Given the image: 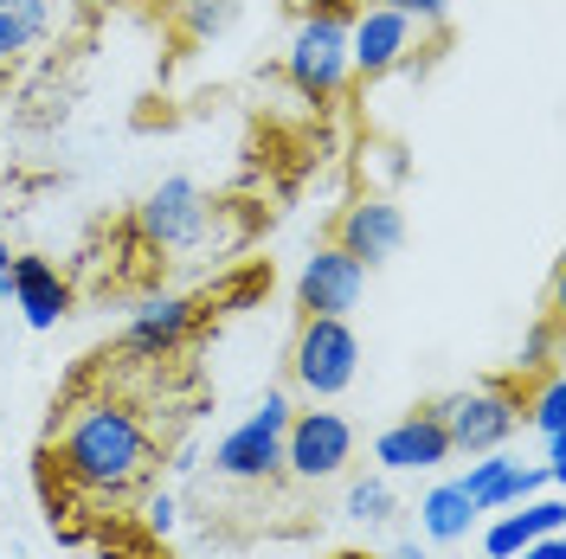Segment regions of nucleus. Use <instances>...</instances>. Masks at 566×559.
<instances>
[{
	"label": "nucleus",
	"mask_w": 566,
	"mask_h": 559,
	"mask_svg": "<svg viewBox=\"0 0 566 559\" xmlns=\"http://www.w3.org/2000/svg\"><path fill=\"white\" fill-rule=\"evenodd\" d=\"M348 456H354V424L342 412H290V424H283V470L290 476L322 483Z\"/></svg>",
	"instance_id": "obj_8"
},
{
	"label": "nucleus",
	"mask_w": 566,
	"mask_h": 559,
	"mask_svg": "<svg viewBox=\"0 0 566 559\" xmlns=\"http://www.w3.org/2000/svg\"><path fill=\"white\" fill-rule=\"evenodd\" d=\"M367 289V264H354L342 245H316L296 271V309L303 315H354Z\"/></svg>",
	"instance_id": "obj_9"
},
{
	"label": "nucleus",
	"mask_w": 566,
	"mask_h": 559,
	"mask_svg": "<svg viewBox=\"0 0 566 559\" xmlns=\"http://www.w3.org/2000/svg\"><path fill=\"white\" fill-rule=\"evenodd\" d=\"M342 515H348V521H367V527L387 521V515H392V483H387V476H354Z\"/></svg>",
	"instance_id": "obj_18"
},
{
	"label": "nucleus",
	"mask_w": 566,
	"mask_h": 559,
	"mask_svg": "<svg viewBox=\"0 0 566 559\" xmlns=\"http://www.w3.org/2000/svg\"><path fill=\"white\" fill-rule=\"evenodd\" d=\"M52 33V0H0V65Z\"/></svg>",
	"instance_id": "obj_16"
},
{
	"label": "nucleus",
	"mask_w": 566,
	"mask_h": 559,
	"mask_svg": "<svg viewBox=\"0 0 566 559\" xmlns=\"http://www.w3.org/2000/svg\"><path fill=\"white\" fill-rule=\"evenodd\" d=\"M283 77L316 104L348 91L354 65H348V13L342 7H316V13L296 20V33L283 45Z\"/></svg>",
	"instance_id": "obj_2"
},
{
	"label": "nucleus",
	"mask_w": 566,
	"mask_h": 559,
	"mask_svg": "<svg viewBox=\"0 0 566 559\" xmlns=\"http://www.w3.org/2000/svg\"><path fill=\"white\" fill-rule=\"evenodd\" d=\"M392 559H424V547H419V540H399V547H392Z\"/></svg>",
	"instance_id": "obj_25"
},
{
	"label": "nucleus",
	"mask_w": 566,
	"mask_h": 559,
	"mask_svg": "<svg viewBox=\"0 0 566 559\" xmlns=\"http://www.w3.org/2000/svg\"><path fill=\"white\" fill-rule=\"evenodd\" d=\"M515 508H522V515H502V508H495V521L483 527V553H490V559H515L528 540L560 534V527H566V502H560V495H541V502L528 495V502H515Z\"/></svg>",
	"instance_id": "obj_15"
},
{
	"label": "nucleus",
	"mask_w": 566,
	"mask_h": 559,
	"mask_svg": "<svg viewBox=\"0 0 566 559\" xmlns=\"http://www.w3.org/2000/svg\"><path fill=\"white\" fill-rule=\"evenodd\" d=\"M59 463H65L71 483L84 489H129L148 476L155 444H148V424L116 405V399H84L71 405L65 431H59Z\"/></svg>",
	"instance_id": "obj_1"
},
{
	"label": "nucleus",
	"mask_w": 566,
	"mask_h": 559,
	"mask_svg": "<svg viewBox=\"0 0 566 559\" xmlns=\"http://www.w3.org/2000/svg\"><path fill=\"white\" fill-rule=\"evenodd\" d=\"M136 225H142V239L155 251H200L207 245V225H212V207H207V193L193 187L187 175H168L148 200L136 207Z\"/></svg>",
	"instance_id": "obj_6"
},
{
	"label": "nucleus",
	"mask_w": 566,
	"mask_h": 559,
	"mask_svg": "<svg viewBox=\"0 0 566 559\" xmlns=\"http://www.w3.org/2000/svg\"><path fill=\"white\" fill-rule=\"evenodd\" d=\"M424 27L419 20H406L399 7H387V0H367L360 13H348V65L354 77H387V71H399L412 52H419Z\"/></svg>",
	"instance_id": "obj_7"
},
{
	"label": "nucleus",
	"mask_w": 566,
	"mask_h": 559,
	"mask_svg": "<svg viewBox=\"0 0 566 559\" xmlns=\"http://www.w3.org/2000/svg\"><path fill=\"white\" fill-rule=\"evenodd\" d=\"M232 20H239L232 0H180V27H187V39H219Z\"/></svg>",
	"instance_id": "obj_19"
},
{
	"label": "nucleus",
	"mask_w": 566,
	"mask_h": 559,
	"mask_svg": "<svg viewBox=\"0 0 566 559\" xmlns=\"http://www.w3.org/2000/svg\"><path fill=\"white\" fill-rule=\"evenodd\" d=\"M175 521H180L175 495H155V502H148V527H155V534H175Z\"/></svg>",
	"instance_id": "obj_21"
},
{
	"label": "nucleus",
	"mask_w": 566,
	"mask_h": 559,
	"mask_svg": "<svg viewBox=\"0 0 566 559\" xmlns=\"http://www.w3.org/2000/svg\"><path fill=\"white\" fill-rule=\"evenodd\" d=\"M515 559H566V547H560V534H541V540H528Z\"/></svg>",
	"instance_id": "obj_23"
},
{
	"label": "nucleus",
	"mask_w": 566,
	"mask_h": 559,
	"mask_svg": "<svg viewBox=\"0 0 566 559\" xmlns=\"http://www.w3.org/2000/svg\"><path fill=\"white\" fill-rule=\"evenodd\" d=\"M335 245L348 251L354 264H387V257H399V245H406V212H399V200H387V193H367V200H354L342 219H335Z\"/></svg>",
	"instance_id": "obj_10"
},
{
	"label": "nucleus",
	"mask_w": 566,
	"mask_h": 559,
	"mask_svg": "<svg viewBox=\"0 0 566 559\" xmlns=\"http://www.w3.org/2000/svg\"><path fill=\"white\" fill-rule=\"evenodd\" d=\"M458 489L470 495L476 515H495V508H515V502H528L534 489H554V483H547V470H528V463H509L502 451H490L458 476Z\"/></svg>",
	"instance_id": "obj_11"
},
{
	"label": "nucleus",
	"mask_w": 566,
	"mask_h": 559,
	"mask_svg": "<svg viewBox=\"0 0 566 559\" xmlns=\"http://www.w3.org/2000/svg\"><path fill=\"white\" fill-rule=\"evenodd\" d=\"M431 419L444 424L451 451H463V456H490V451H502V444L515 437V424H522V399H515V392H509L502 380L458 386L451 399H438V405H431Z\"/></svg>",
	"instance_id": "obj_3"
},
{
	"label": "nucleus",
	"mask_w": 566,
	"mask_h": 559,
	"mask_svg": "<svg viewBox=\"0 0 566 559\" xmlns=\"http://www.w3.org/2000/svg\"><path fill=\"white\" fill-rule=\"evenodd\" d=\"M0 303H13V251L0 239Z\"/></svg>",
	"instance_id": "obj_24"
},
{
	"label": "nucleus",
	"mask_w": 566,
	"mask_h": 559,
	"mask_svg": "<svg viewBox=\"0 0 566 559\" xmlns=\"http://www.w3.org/2000/svg\"><path fill=\"white\" fill-rule=\"evenodd\" d=\"M296 7H303V13H316V7H342V0H296Z\"/></svg>",
	"instance_id": "obj_26"
},
{
	"label": "nucleus",
	"mask_w": 566,
	"mask_h": 559,
	"mask_svg": "<svg viewBox=\"0 0 566 559\" xmlns=\"http://www.w3.org/2000/svg\"><path fill=\"white\" fill-rule=\"evenodd\" d=\"M547 354H554V328H534V335H528V354H522V367H547Z\"/></svg>",
	"instance_id": "obj_22"
},
{
	"label": "nucleus",
	"mask_w": 566,
	"mask_h": 559,
	"mask_svg": "<svg viewBox=\"0 0 566 559\" xmlns=\"http://www.w3.org/2000/svg\"><path fill=\"white\" fill-rule=\"evenodd\" d=\"M13 309L27 315V328H39V335L65 321L71 289H65V277H59L52 257H20V251H13Z\"/></svg>",
	"instance_id": "obj_14"
},
{
	"label": "nucleus",
	"mask_w": 566,
	"mask_h": 559,
	"mask_svg": "<svg viewBox=\"0 0 566 559\" xmlns=\"http://www.w3.org/2000/svg\"><path fill=\"white\" fill-rule=\"evenodd\" d=\"M283 424H290V392H264L219 444H212V470L226 483H271L283 470Z\"/></svg>",
	"instance_id": "obj_5"
},
{
	"label": "nucleus",
	"mask_w": 566,
	"mask_h": 559,
	"mask_svg": "<svg viewBox=\"0 0 566 559\" xmlns=\"http://www.w3.org/2000/svg\"><path fill=\"white\" fill-rule=\"evenodd\" d=\"M387 7H399V13L419 20V27H444V13H451V0H387Z\"/></svg>",
	"instance_id": "obj_20"
},
{
	"label": "nucleus",
	"mask_w": 566,
	"mask_h": 559,
	"mask_svg": "<svg viewBox=\"0 0 566 559\" xmlns=\"http://www.w3.org/2000/svg\"><path fill=\"white\" fill-rule=\"evenodd\" d=\"M374 456H380V470H438V463H451V437H444V424L431 419V412H406V419H392L380 437H374Z\"/></svg>",
	"instance_id": "obj_12"
},
{
	"label": "nucleus",
	"mask_w": 566,
	"mask_h": 559,
	"mask_svg": "<svg viewBox=\"0 0 566 559\" xmlns=\"http://www.w3.org/2000/svg\"><path fill=\"white\" fill-rule=\"evenodd\" d=\"M360 373V341H354L348 315H303L296 348H290V380L310 399H335L348 392Z\"/></svg>",
	"instance_id": "obj_4"
},
{
	"label": "nucleus",
	"mask_w": 566,
	"mask_h": 559,
	"mask_svg": "<svg viewBox=\"0 0 566 559\" xmlns=\"http://www.w3.org/2000/svg\"><path fill=\"white\" fill-rule=\"evenodd\" d=\"M419 527H424V540H463L476 527V508H470V495L458 483H438L419 502Z\"/></svg>",
	"instance_id": "obj_17"
},
{
	"label": "nucleus",
	"mask_w": 566,
	"mask_h": 559,
	"mask_svg": "<svg viewBox=\"0 0 566 559\" xmlns=\"http://www.w3.org/2000/svg\"><path fill=\"white\" fill-rule=\"evenodd\" d=\"M193 321H200V303H187V296H148V303L129 315V328H123V348L161 360V354H175L180 341L193 335Z\"/></svg>",
	"instance_id": "obj_13"
}]
</instances>
